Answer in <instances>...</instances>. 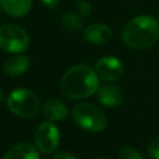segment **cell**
<instances>
[{
	"label": "cell",
	"instance_id": "obj_14",
	"mask_svg": "<svg viewBox=\"0 0 159 159\" xmlns=\"http://www.w3.org/2000/svg\"><path fill=\"white\" fill-rule=\"evenodd\" d=\"M61 19H62L63 26H65L67 30H70V31L77 32V31H80V30H82V27H83V22H82V20H81V17H80L77 14H75V12H71V11L65 12Z\"/></svg>",
	"mask_w": 159,
	"mask_h": 159
},
{
	"label": "cell",
	"instance_id": "obj_19",
	"mask_svg": "<svg viewBox=\"0 0 159 159\" xmlns=\"http://www.w3.org/2000/svg\"><path fill=\"white\" fill-rule=\"evenodd\" d=\"M41 2H42V5H45L47 9H53V7H56V6L58 5L60 0H41Z\"/></svg>",
	"mask_w": 159,
	"mask_h": 159
},
{
	"label": "cell",
	"instance_id": "obj_4",
	"mask_svg": "<svg viewBox=\"0 0 159 159\" xmlns=\"http://www.w3.org/2000/svg\"><path fill=\"white\" fill-rule=\"evenodd\" d=\"M72 119L75 123L84 130L98 133L107 125L104 113L92 103L81 102L72 109Z\"/></svg>",
	"mask_w": 159,
	"mask_h": 159
},
{
	"label": "cell",
	"instance_id": "obj_13",
	"mask_svg": "<svg viewBox=\"0 0 159 159\" xmlns=\"http://www.w3.org/2000/svg\"><path fill=\"white\" fill-rule=\"evenodd\" d=\"M2 159H40V154L32 144L25 142L11 147Z\"/></svg>",
	"mask_w": 159,
	"mask_h": 159
},
{
	"label": "cell",
	"instance_id": "obj_12",
	"mask_svg": "<svg viewBox=\"0 0 159 159\" xmlns=\"http://www.w3.org/2000/svg\"><path fill=\"white\" fill-rule=\"evenodd\" d=\"M1 10L11 17L25 16L32 6V0H0Z\"/></svg>",
	"mask_w": 159,
	"mask_h": 159
},
{
	"label": "cell",
	"instance_id": "obj_11",
	"mask_svg": "<svg viewBox=\"0 0 159 159\" xmlns=\"http://www.w3.org/2000/svg\"><path fill=\"white\" fill-rule=\"evenodd\" d=\"M42 114L50 122L62 120L68 116L66 104L60 99H48L42 104Z\"/></svg>",
	"mask_w": 159,
	"mask_h": 159
},
{
	"label": "cell",
	"instance_id": "obj_20",
	"mask_svg": "<svg viewBox=\"0 0 159 159\" xmlns=\"http://www.w3.org/2000/svg\"><path fill=\"white\" fill-rule=\"evenodd\" d=\"M4 101H5V93H4L2 88L0 87V103H1V102H4Z\"/></svg>",
	"mask_w": 159,
	"mask_h": 159
},
{
	"label": "cell",
	"instance_id": "obj_18",
	"mask_svg": "<svg viewBox=\"0 0 159 159\" xmlns=\"http://www.w3.org/2000/svg\"><path fill=\"white\" fill-rule=\"evenodd\" d=\"M53 159H77L76 157H73L72 154L67 153V152H57L53 157Z\"/></svg>",
	"mask_w": 159,
	"mask_h": 159
},
{
	"label": "cell",
	"instance_id": "obj_22",
	"mask_svg": "<svg viewBox=\"0 0 159 159\" xmlns=\"http://www.w3.org/2000/svg\"><path fill=\"white\" fill-rule=\"evenodd\" d=\"M0 11H1V6H0Z\"/></svg>",
	"mask_w": 159,
	"mask_h": 159
},
{
	"label": "cell",
	"instance_id": "obj_6",
	"mask_svg": "<svg viewBox=\"0 0 159 159\" xmlns=\"http://www.w3.org/2000/svg\"><path fill=\"white\" fill-rule=\"evenodd\" d=\"M34 139H35L36 148L39 150H41L42 153H46V154L53 153L60 142L58 128L50 120L42 122L37 127Z\"/></svg>",
	"mask_w": 159,
	"mask_h": 159
},
{
	"label": "cell",
	"instance_id": "obj_7",
	"mask_svg": "<svg viewBox=\"0 0 159 159\" xmlns=\"http://www.w3.org/2000/svg\"><path fill=\"white\" fill-rule=\"evenodd\" d=\"M94 71L98 78L107 82H113L119 80L124 73V66L118 57L104 56L96 62Z\"/></svg>",
	"mask_w": 159,
	"mask_h": 159
},
{
	"label": "cell",
	"instance_id": "obj_8",
	"mask_svg": "<svg viewBox=\"0 0 159 159\" xmlns=\"http://www.w3.org/2000/svg\"><path fill=\"white\" fill-rule=\"evenodd\" d=\"M112 30L104 24L88 25L83 31V37L92 45H103L112 39Z\"/></svg>",
	"mask_w": 159,
	"mask_h": 159
},
{
	"label": "cell",
	"instance_id": "obj_21",
	"mask_svg": "<svg viewBox=\"0 0 159 159\" xmlns=\"http://www.w3.org/2000/svg\"><path fill=\"white\" fill-rule=\"evenodd\" d=\"M93 159H109V158H106V157H97V158H93Z\"/></svg>",
	"mask_w": 159,
	"mask_h": 159
},
{
	"label": "cell",
	"instance_id": "obj_17",
	"mask_svg": "<svg viewBox=\"0 0 159 159\" xmlns=\"http://www.w3.org/2000/svg\"><path fill=\"white\" fill-rule=\"evenodd\" d=\"M148 154H149V157L152 159H159V137L149 143Z\"/></svg>",
	"mask_w": 159,
	"mask_h": 159
},
{
	"label": "cell",
	"instance_id": "obj_5",
	"mask_svg": "<svg viewBox=\"0 0 159 159\" xmlns=\"http://www.w3.org/2000/svg\"><path fill=\"white\" fill-rule=\"evenodd\" d=\"M30 43L29 34L16 24L0 26V48L10 53L24 52Z\"/></svg>",
	"mask_w": 159,
	"mask_h": 159
},
{
	"label": "cell",
	"instance_id": "obj_9",
	"mask_svg": "<svg viewBox=\"0 0 159 159\" xmlns=\"http://www.w3.org/2000/svg\"><path fill=\"white\" fill-rule=\"evenodd\" d=\"M97 98L101 104L104 107H118L123 102V93L119 89V87L113 86V84H104L98 87L97 89Z\"/></svg>",
	"mask_w": 159,
	"mask_h": 159
},
{
	"label": "cell",
	"instance_id": "obj_2",
	"mask_svg": "<svg viewBox=\"0 0 159 159\" xmlns=\"http://www.w3.org/2000/svg\"><path fill=\"white\" fill-rule=\"evenodd\" d=\"M159 39V24L149 15H139L130 19L122 30L123 42L134 50L152 47Z\"/></svg>",
	"mask_w": 159,
	"mask_h": 159
},
{
	"label": "cell",
	"instance_id": "obj_1",
	"mask_svg": "<svg viewBox=\"0 0 159 159\" xmlns=\"http://www.w3.org/2000/svg\"><path fill=\"white\" fill-rule=\"evenodd\" d=\"M99 87V78L93 68L87 65L70 67L60 81V92L68 99L91 97Z\"/></svg>",
	"mask_w": 159,
	"mask_h": 159
},
{
	"label": "cell",
	"instance_id": "obj_3",
	"mask_svg": "<svg viewBox=\"0 0 159 159\" xmlns=\"http://www.w3.org/2000/svg\"><path fill=\"white\" fill-rule=\"evenodd\" d=\"M7 108L11 113L21 118H34L40 111L37 94L27 88H16L6 98Z\"/></svg>",
	"mask_w": 159,
	"mask_h": 159
},
{
	"label": "cell",
	"instance_id": "obj_10",
	"mask_svg": "<svg viewBox=\"0 0 159 159\" xmlns=\"http://www.w3.org/2000/svg\"><path fill=\"white\" fill-rule=\"evenodd\" d=\"M30 67V58L26 55H21V53H15L14 56L9 57L4 66V73L9 77H19L21 75H24Z\"/></svg>",
	"mask_w": 159,
	"mask_h": 159
},
{
	"label": "cell",
	"instance_id": "obj_15",
	"mask_svg": "<svg viewBox=\"0 0 159 159\" xmlns=\"http://www.w3.org/2000/svg\"><path fill=\"white\" fill-rule=\"evenodd\" d=\"M118 159H143V157L137 149L132 147H124L119 150Z\"/></svg>",
	"mask_w": 159,
	"mask_h": 159
},
{
	"label": "cell",
	"instance_id": "obj_16",
	"mask_svg": "<svg viewBox=\"0 0 159 159\" xmlns=\"http://www.w3.org/2000/svg\"><path fill=\"white\" fill-rule=\"evenodd\" d=\"M76 10L82 16H89L92 14V6L87 0H77Z\"/></svg>",
	"mask_w": 159,
	"mask_h": 159
}]
</instances>
